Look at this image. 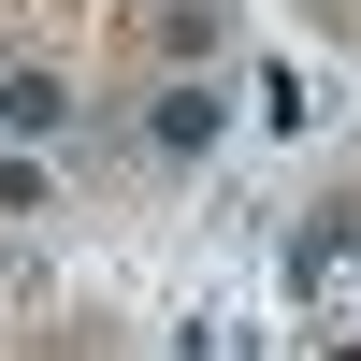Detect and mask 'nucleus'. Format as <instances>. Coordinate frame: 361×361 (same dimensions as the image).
Here are the masks:
<instances>
[{
  "label": "nucleus",
  "mask_w": 361,
  "mask_h": 361,
  "mask_svg": "<svg viewBox=\"0 0 361 361\" xmlns=\"http://www.w3.org/2000/svg\"><path fill=\"white\" fill-rule=\"evenodd\" d=\"M289 304H304V318H347L361 304V202H333V217L289 231Z\"/></svg>",
  "instance_id": "1"
},
{
  "label": "nucleus",
  "mask_w": 361,
  "mask_h": 361,
  "mask_svg": "<svg viewBox=\"0 0 361 361\" xmlns=\"http://www.w3.org/2000/svg\"><path fill=\"white\" fill-rule=\"evenodd\" d=\"M15 304H44V275H29L15 246H0V318H15Z\"/></svg>",
  "instance_id": "4"
},
{
  "label": "nucleus",
  "mask_w": 361,
  "mask_h": 361,
  "mask_svg": "<svg viewBox=\"0 0 361 361\" xmlns=\"http://www.w3.org/2000/svg\"><path fill=\"white\" fill-rule=\"evenodd\" d=\"M0 116H15V130H73V87H58V73H15Z\"/></svg>",
  "instance_id": "2"
},
{
  "label": "nucleus",
  "mask_w": 361,
  "mask_h": 361,
  "mask_svg": "<svg viewBox=\"0 0 361 361\" xmlns=\"http://www.w3.org/2000/svg\"><path fill=\"white\" fill-rule=\"evenodd\" d=\"M159 145H217V87H173V102H159Z\"/></svg>",
  "instance_id": "3"
}]
</instances>
